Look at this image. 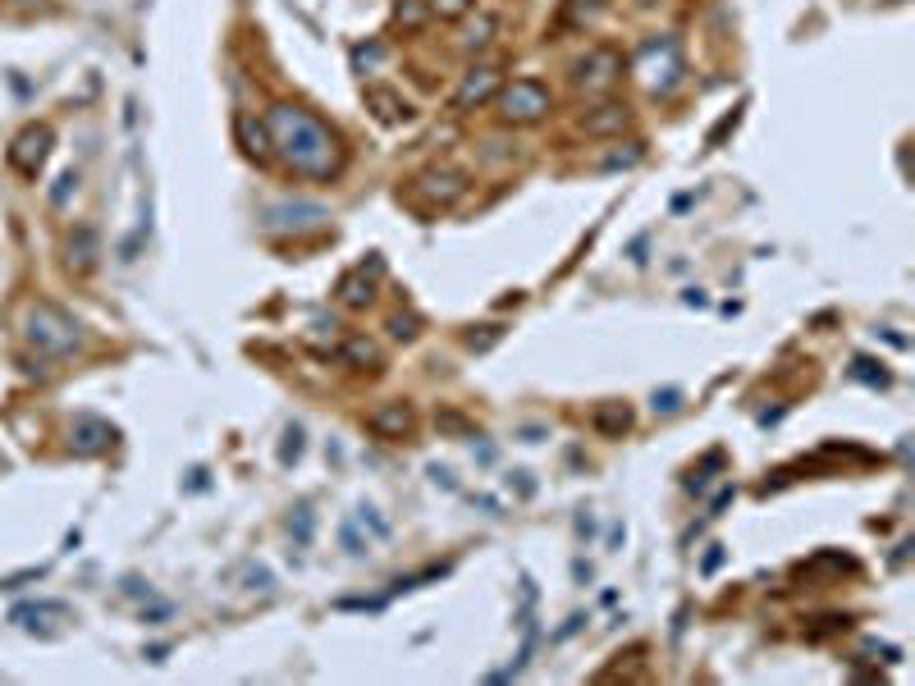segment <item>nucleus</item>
I'll list each match as a JSON object with an SVG mask.
<instances>
[{
	"label": "nucleus",
	"mask_w": 915,
	"mask_h": 686,
	"mask_svg": "<svg viewBox=\"0 0 915 686\" xmlns=\"http://www.w3.org/2000/svg\"><path fill=\"white\" fill-rule=\"evenodd\" d=\"M266 129L270 142L280 147V156L293 165L298 174H316V179H330L339 165H344V147L325 129L321 119H312L298 106H270L266 110Z\"/></svg>",
	"instance_id": "nucleus-1"
},
{
	"label": "nucleus",
	"mask_w": 915,
	"mask_h": 686,
	"mask_svg": "<svg viewBox=\"0 0 915 686\" xmlns=\"http://www.w3.org/2000/svg\"><path fill=\"white\" fill-rule=\"evenodd\" d=\"M23 339L33 343L37 353L46 357H65L78 348V321L74 316H65L60 307H51V302H37V307L23 311Z\"/></svg>",
	"instance_id": "nucleus-2"
},
{
	"label": "nucleus",
	"mask_w": 915,
	"mask_h": 686,
	"mask_svg": "<svg viewBox=\"0 0 915 686\" xmlns=\"http://www.w3.org/2000/svg\"><path fill=\"white\" fill-rule=\"evenodd\" d=\"M545 110H549V87L536 83V78H517V83H508L499 92V115L508 124H536Z\"/></svg>",
	"instance_id": "nucleus-3"
},
{
	"label": "nucleus",
	"mask_w": 915,
	"mask_h": 686,
	"mask_svg": "<svg viewBox=\"0 0 915 686\" xmlns=\"http://www.w3.org/2000/svg\"><path fill=\"white\" fill-rule=\"evenodd\" d=\"M618 74H623V60H618L614 51H604V46H595V51H586L577 65H572V83L582 87V92H604V87H614Z\"/></svg>",
	"instance_id": "nucleus-4"
},
{
	"label": "nucleus",
	"mask_w": 915,
	"mask_h": 686,
	"mask_svg": "<svg viewBox=\"0 0 915 686\" xmlns=\"http://www.w3.org/2000/svg\"><path fill=\"white\" fill-rule=\"evenodd\" d=\"M636 69L646 74V83L655 87V92H668V87L678 83V74H682V65H678V46L668 42H646L641 46V60H636Z\"/></svg>",
	"instance_id": "nucleus-5"
},
{
	"label": "nucleus",
	"mask_w": 915,
	"mask_h": 686,
	"mask_svg": "<svg viewBox=\"0 0 915 686\" xmlns=\"http://www.w3.org/2000/svg\"><path fill=\"white\" fill-rule=\"evenodd\" d=\"M46 147H51V129H42V124H33V129H23L19 138H14L10 147V165L19 174H37L46 161Z\"/></svg>",
	"instance_id": "nucleus-6"
},
{
	"label": "nucleus",
	"mask_w": 915,
	"mask_h": 686,
	"mask_svg": "<svg viewBox=\"0 0 915 686\" xmlns=\"http://www.w3.org/2000/svg\"><path fill=\"white\" fill-rule=\"evenodd\" d=\"M316 225H325V211L321 206H307V202L266 211V229H275V234H307V229H316Z\"/></svg>",
	"instance_id": "nucleus-7"
},
{
	"label": "nucleus",
	"mask_w": 915,
	"mask_h": 686,
	"mask_svg": "<svg viewBox=\"0 0 915 686\" xmlns=\"http://www.w3.org/2000/svg\"><path fill=\"white\" fill-rule=\"evenodd\" d=\"M110 444H115V426H110V421H101V417H78L74 430H69V449L83 453V458L110 449Z\"/></svg>",
	"instance_id": "nucleus-8"
},
{
	"label": "nucleus",
	"mask_w": 915,
	"mask_h": 686,
	"mask_svg": "<svg viewBox=\"0 0 915 686\" xmlns=\"http://www.w3.org/2000/svg\"><path fill=\"white\" fill-rule=\"evenodd\" d=\"M417 193L426 197V202L449 206V202H458V197L467 193V179L458 170H431V174H421L417 179Z\"/></svg>",
	"instance_id": "nucleus-9"
},
{
	"label": "nucleus",
	"mask_w": 915,
	"mask_h": 686,
	"mask_svg": "<svg viewBox=\"0 0 915 686\" xmlns=\"http://www.w3.org/2000/svg\"><path fill=\"white\" fill-rule=\"evenodd\" d=\"M495 92H499V69H472V74L463 78V87H458L453 106H458V110H472V106H481V101H490Z\"/></svg>",
	"instance_id": "nucleus-10"
},
{
	"label": "nucleus",
	"mask_w": 915,
	"mask_h": 686,
	"mask_svg": "<svg viewBox=\"0 0 915 686\" xmlns=\"http://www.w3.org/2000/svg\"><path fill=\"white\" fill-rule=\"evenodd\" d=\"M366 426L376 430V435H389V440H399V435H408L412 412L403 408V403H385L380 412H371V417H366Z\"/></svg>",
	"instance_id": "nucleus-11"
},
{
	"label": "nucleus",
	"mask_w": 915,
	"mask_h": 686,
	"mask_svg": "<svg viewBox=\"0 0 915 686\" xmlns=\"http://www.w3.org/2000/svg\"><path fill=\"white\" fill-rule=\"evenodd\" d=\"M627 124V110L623 106H600L595 115L582 119V129L591 133V138H604V133H618Z\"/></svg>",
	"instance_id": "nucleus-12"
},
{
	"label": "nucleus",
	"mask_w": 915,
	"mask_h": 686,
	"mask_svg": "<svg viewBox=\"0 0 915 686\" xmlns=\"http://www.w3.org/2000/svg\"><path fill=\"white\" fill-rule=\"evenodd\" d=\"M339 298H344L348 307H366V302H371V279L348 275L344 284H339Z\"/></svg>",
	"instance_id": "nucleus-13"
},
{
	"label": "nucleus",
	"mask_w": 915,
	"mask_h": 686,
	"mask_svg": "<svg viewBox=\"0 0 915 686\" xmlns=\"http://www.w3.org/2000/svg\"><path fill=\"white\" fill-rule=\"evenodd\" d=\"M37 618H65V604H23V609H14L19 627H33Z\"/></svg>",
	"instance_id": "nucleus-14"
},
{
	"label": "nucleus",
	"mask_w": 915,
	"mask_h": 686,
	"mask_svg": "<svg viewBox=\"0 0 915 686\" xmlns=\"http://www.w3.org/2000/svg\"><path fill=\"white\" fill-rule=\"evenodd\" d=\"M600 10H604V0H568V23L582 28V23H591Z\"/></svg>",
	"instance_id": "nucleus-15"
},
{
	"label": "nucleus",
	"mask_w": 915,
	"mask_h": 686,
	"mask_svg": "<svg viewBox=\"0 0 915 686\" xmlns=\"http://www.w3.org/2000/svg\"><path fill=\"white\" fill-rule=\"evenodd\" d=\"M238 133H243V142H248V151H252V156H266V133H261L248 115L238 119Z\"/></svg>",
	"instance_id": "nucleus-16"
},
{
	"label": "nucleus",
	"mask_w": 915,
	"mask_h": 686,
	"mask_svg": "<svg viewBox=\"0 0 915 686\" xmlns=\"http://www.w3.org/2000/svg\"><path fill=\"white\" fill-rule=\"evenodd\" d=\"M366 101H371V106H380V119H399L403 115L399 101L389 97V92H380V87H371V92H366Z\"/></svg>",
	"instance_id": "nucleus-17"
},
{
	"label": "nucleus",
	"mask_w": 915,
	"mask_h": 686,
	"mask_svg": "<svg viewBox=\"0 0 915 686\" xmlns=\"http://www.w3.org/2000/svg\"><path fill=\"white\" fill-rule=\"evenodd\" d=\"M595 426L600 430H627V408H604L600 417H595Z\"/></svg>",
	"instance_id": "nucleus-18"
},
{
	"label": "nucleus",
	"mask_w": 915,
	"mask_h": 686,
	"mask_svg": "<svg viewBox=\"0 0 915 686\" xmlns=\"http://www.w3.org/2000/svg\"><path fill=\"white\" fill-rule=\"evenodd\" d=\"M641 161V147H627V151H614L609 161H604V170H618V165H636Z\"/></svg>",
	"instance_id": "nucleus-19"
},
{
	"label": "nucleus",
	"mask_w": 915,
	"mask_h": 686,
	"mask_svg": "<svg viewBox=\"0 0 915 686\" xmlns=\"http://www.w3.org/2000/svg\"><path fill=\"white\" fill-rule=\"evenodd\" d=\"M431 10L444 14V19H458V14L467 10V0H431Z\"/></svg>",
	"instance_id": "nucleus-20"
},
{
	"label": "nucleus",
	"mask_w": 915,
	"mask_h": 686,
	"mask_svg": "<svg viewBox=\"0 0 915 686\" xmlns=\"http://www.w3.org/2000/svg\"><path fill=\"white\" fill-rule=\"evenodd\" d=\"M78 266H92V234L78 229Z\"/></svg>",
	"instance_id": "nucleus-21"
},
{
	"label": "nucleus",
	"mask_w": 915,
	"mask_h": 686,
	"mask_svg": "<svg viewBox=\"0 0 915 686\" xmlns=\"http://www.w3.org/2000/svg\"><path fill=\"white\" fill-rule=\"evenodd\" d=\"M399 19L417 28V23H421V5H417V0H403V5H399Z\"/></svg>",
	"instance_id": "nucleus-22"
},
{
	"label": "nucleus",
	"mask_w": 915,
	"mask_h": 686,
	"mask_svg": "<svg viewBox=\"0 0 915 686\" xmlns=\"http://www.w3.org/2000/svg\"><path fill=\"white\" fill-rule=\"evenodd\" d=\"M678 408V394H673V389H668V394H655V412H673Z\"/></svg>",
	"instance_id": "nucleus-23"
},
{
	"label": "nucleus",
	"mask_w": 915,
	"mask_h": 686,
	"mask_svg": "<svg viewBox=\"0 0 915 686\" xmlns=\"http://www.w3.org/2000/svg\"><path fill=\"white\" fill-rule=\"evenodd\" d=\"M412 325H417V321H403V316H399V321H394V334H399V339H412V334H417Z\"/></svg>",
	"instance_id": "nucleus-24"
}]
</instances>
